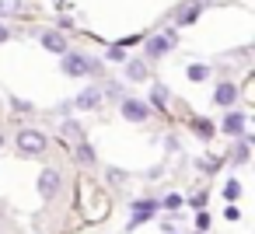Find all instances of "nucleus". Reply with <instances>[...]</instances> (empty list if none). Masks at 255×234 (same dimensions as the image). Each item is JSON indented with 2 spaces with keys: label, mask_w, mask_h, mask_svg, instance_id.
Masks as SVG:
<instances>
[{
  "label": "nucleus",
  "mask_w": 255,
  "mask_h": 234,
  "mask_svg": "<svg viewBox=\"0 0 255 234\" xmlns=\"http://www.w3.org/2000/svg\"><path fill=\"white\" fill-rule=\"evenodd\" d=\"M46 133H39V129H21L18 133V150L21 154H32V157H39V154H46Z\"/></svg>",
  "instance_id": "nucleus-1"
},
{
  "label": "nucleus",
  "mask_w": 255,
  "mask_h": 234,
  "mask_svg": "<svg viewBox=\"0 0 255 234\" xmlns=\"http://www.w3.org/2000/svg\"><path fill=\"white\" fill-rule=\"evenodd\" d=\"M178 42V35L175 32H164V35H150L147 39V46H143V53H147V60H161L171 46Z\"/></svg>",
  "instance_id": "nucleus-2"
},
{
  "label": "nucleus",
  "mask_w": 255,
  "mask_h": 234,
  "mask_svg": "<svg viewBox=\"0 0 255 234\" xmlns=\"http://www.w3.org/2000/svg\"><path fill=\"white\" fill-rule=\"evenodd\" d=\"M60 185H63V178H60L56 168H42L39 171V196L42 199H56L60 196Z\"/></svg>",
  "instance_id": "nucleus-3"
},
{
  "label": "nucleus",
  "mask_w": 255,
  "mask_h": 234,
  "mask_svg": "<svg viewBox=\"0 0 255 234\" xmlns=\"http://www.w3.org/2000/svg\"><path fill=\"white\" fill-rule=\"evenodd\" d=\"M60 70H63L67 77H88V56H81V53H63Z\"/></svg>",
  "instance_id": "nucleus-4"
},
{
  "label": "nucleus",
  "mask_w": 255,
  "mask_h": 234,
  "mask_svg": "<svg viewBox=\"0 0 255 234\" xmlns=\"http://www.w3.org/2000/svg\"><path fill=\"white\" fill-rule=\"evenodd\" d=\"M123 119H129V122H143V119H150V105L140 102V98H123Z\"/></svg>",
  "instance_id": "nucleus-5"
},
{
  "label": "nucleus",
  "mask_w": 255,
  "mask_h": 234,
  "mask_svg": "<svg viewBox=\"0 0 255 234\" xmlns=\"http://www.w3.org/2000/svg\"><path fill=\"white\" fill-rule=\"evenodd\" d=\"M245 126H248V116H245V112H227L224 122H220V129H224L227 136H241Z\"/></svg>",
  "instance_id": "nucleus-6"
},
{
  "label": "nucleus",
  "mask_w": 255,
  "mask_h": 234,
  "mask_svg": "<svg viewBox=\"0 0 255 234\" xmlns=\"http://www.w3.org/2000/svg\"><path fill=\"white\" fill-rule=\"evenodd\" d=\"M39 42H42L49 53H56V56H63V53H67V35H63V32H42V35H39Z\"/></svg>",
  "instance_id": "nucleus-7"
},
{
  "label": "nucleus",
  "mask_w": 255,
  "mask_h": 234,
  "mask_svg": "<svg viewBox=\"0 0 255 234\" xmlns=\"http://www.w3.org/2000/svg\"><path fill=\"white\" fill-rule=\"evenodd\" d=\"M213 102H217V105H224V109H227V105H234V102H238V88L224 81V84L213 91Z\"/></svg>",
  "instance_id": "nucleus-8"
},
{
  "label": "nucleus",
  "mask_w": 255,
  "mask_h": 234,
  "mask_svg": "<svg viewBox=\"0 0 255 234\" xmlns=\"http://www.w3.org/2000/svg\"><path fill=\"white\" fill-rule=\"evenodd\" d=\"M98 105H102V91L98 88H84L77 95V109H98Z\"/></svg>",
  "instance_id": "nucleus-9"
},
{
  "label": "nucleus",
  "mask_w": 255,
  "mask_h": 234,
  "mask_svg": "<svg viewBox=\"0 0 255 234\" xmlns=\"http://www.w3.org/2000/svg\"><path fill=\"white\" fill-rule=\"evenodd\" d=\"M126 77H129V81H143V77H147V63H140V60H126Z\"/></svg>",
  "instance_id": "nucleus-10"
},
{
  "label": "nucleus",
  "mask_w": 255,
  "mask_h": 234,
  "mask_svg": "<svg viewBox=\"0 0 255 234\" xmlns=\"http://www.w3.org/2000/svg\"><path fill=\"white\" fill-rule=\"evenodd\" d=\"M77 161H84V164H95V147H91L88 140H81V143H77Z\"/></svg>",
  "instance_id": "nucleus-11"
},
{
  "label": "nucleus",
  "mask_w": 255,
  "mask_h": 234,
  "mask_svg": "<svg viewBox=\"0 0 255 234\" xmlns=\"http://www.w3.org/2000/svg\"><path fill=\"white\" fill-rule=\"evenodd\" d=\"M185 74H189V81H206V77H210V67H206V63H192Z\"/></svg>",
  "instance_id": "nucleus-12"
},
{
  "label": "nucleus",
  "mask_w": 255,
  "mask_h": 234,
  "mask_svg": "<svg viewBox=\"0 0 255 234\" xmlns=\"http://www.w3.org/2000/svg\"><path fill=\"white\" fill-rule=\"evenodd\" d=\"M60 133H63L67 140H74V143H81V140H84V133H81V126H77V122H63V129H60Z\"/></svg>",
  "instance_id": "nucleus-13"
},
{
  "label": "nucleus",
  "mask_w": 255,
  "mask_h": 234,
  "mask_svg": "<svg viewBox=\"0 0 255 234\" xmlns=\"http://www.w3.org/2000/svg\"><path fill=\"white\" fill-rule=\"evenodd\" d=\"M18 11H21V0H0V18L18 14Z\"/></svg>",
  "instance_id": "nucleus-14"
},
{
  "label": "nucleus",
  "mask_w": 255,
  "mask_h": 234,
  "mask_svg": "<svg viewBox=\"0 0 255 234\" xmlns=\"http://www.w3.org/2000/svg\"><path fill=\"white\" fill-rule=\"evenodd\" d=\"M199 11H203V4H192V7H185V11L178 14V21H182V25H189V21H196V14H199Z\"/></svg>",
  "instance_id": "nucleus-15"
},
{
  "label": "nucleus",
  "mask_w": 255,
  "mask_h": 234,
  "mask_svg": "<svg viewBox=\"0 0 255 234\" xmlns=\"http://www.w3.org/2000/svg\"><path fill=\"white\" fill-rule=\"evenodd\" d=\"M105 60H112V63H126V49H123V46H109Z\"/></svg>",
  "instance_id": "nucleus-16"
},
{
  "label": "nucleus",
  "mask_w": 255,
  "mask_h": 234,
  "mask_svg": "<svg viewBox=\"0 0 255 234\" xmlns=\"http://www.w3.org/2000/svg\"><path fill=\"white\" fill-rule=\"evenodd\" d=\"M192 129H196V133H199L203 140H210V136H213V126H210L206 119H196V122H192Z\"/></svg>",
  "instance_id": "nucleus-17"
},
{
  "label": "nucleus",
  "mask_w": 255,
  "mask_h": 234,
  "mask_svg": "<svg viewBox=\"0 0 255 234\" xmlns=\"http://www.w3.org/2000/svg\"><path fill=\"white\" fill-rule=\"evenodd\" d=\"M238 196H241V185H238V182H234V178H231V182H227V185H224V199H231V203H234V199H238Z\"/></svg>",
  "instance_id": "nucleus-18"
},
{
  "label": "nucleus",
  "mask_w": 255,
  "mask_h": 234,
  "mask_svg": "<svg viewBox=\"0 0 255 234\" xmlns=\"http://www.w3.org/2000/svg\"><path fill=\"white\" fill-rule=\"evenodd\" d=\"M150 102H154L157 109H164V105H168V91H164V88H154V95H150Z\"/></svg>",
  "instance_id": "nucleus-19"
},
{
  "label": "nucleus",
  "mask_w": 255,
  "mask_h": 234,
  "mask_svg": "<svg viewBox=\"0 0 255 234\" xmlns=\"http://www.w3.org/2000/svg\"><path fill=\"white\" fill-rule=\"evenodd\" d=\"M161 206H164V210H178V206H182V196H175V192H168V196L161 199Z\"/></svg>",
  "instance_id": "nucleus-20"
},
{
  "label": "nucleus",
  "mask_w": 255,
  "mask_h": 234,
  "mask_svg": "<svg viewBox=\"0 0 255 234\" xmlns=\"http://www.w3.org/2000/svg\"><path fill=\"white\" fill-rule=\"evenodd\" d=\"M196 227H199V231H206V227H210V213H206V206L196 213Z\"/></svg>",
  "instance_id": "nucleus-21"
},
{
  "label": "nucleus",
  "mask_w": 255,
  "mask_h": 234,
  "mask_svg": "<svg viewBox=\"0 0 255 234\" xmlns=\"http://www.w3.org/2000/svg\"><path fill=\"white\" fill-rule=\"evenodd\" d=\"M105 95L109 98H123V84H105Z\"/></svg>",
  "instance_id": "nucleus-22"
},
{
  "label": "nucleus",
  "mask_w": 255,
  "mask_h": 234,
  "mask_svg": "<svg viewBox=\"0 0 255 234\" xmlns=\"http://www.w3.org/2000/svg\"><path fill=\"white\" fill-rule=\"evenodd\" d=\"M7 39H11V32L4 28V21H0V42H7Z\"/></svg>",
  "instance_id": "nucleus-23"
},
{
  "label": "nucleus",
  "mask_w": 255,
  "mask_h": 234,
  "mask_svg": "<svg viewBox=\"0 0 255 234\" xmlns=\"http://www.w3.org/2000/svg\"><path fill=\"white\" fill-rule=\"evenodd\" d=\"M0 224H4V203H0Z\"/></svg>",
  "instance_id": "nucleus-24"
},
{
  "label": "nucleus",
  "mask_w": 255,
  "mask_h": 234,
  "mask_svg": "<svg viewBox=\"0 0 255 234\" xmlns=\"http://www.w3.org/2000/svg\"><path fill=\"white\" fill-rule=\"evenodd\" d=\"M0 147H4V136H0Z\"/></svg>",
  "instance_id": "nucleus-25"
},
{
  "label": "nucleus",
  "mask_w": 255,
  "mask_h": 234,
  "mask_svg": "<svg viewBox=\"0 0 255 234\" xmlns=\"http://www.w3.org/2000/svg\"><path fill=\"white\" fill-rule=\"evenodd\" d=\"M196 234H203V231H196Z\"/></svg>",
  "instance_id": "nucleus-26"
}]
</instances>
